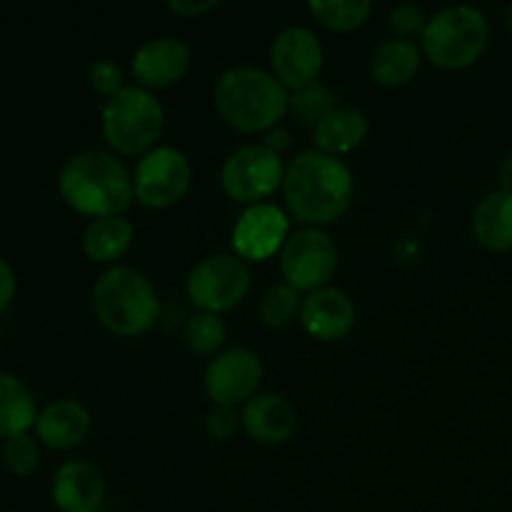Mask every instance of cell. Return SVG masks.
Wrapping results in <instances>:
<instances>
[{
	"mask_svg": "<svg viewBox=\"0 0 512 512\" xmlns=\"http://www.w3.org/2000/svg\"><path fill=\"white\" fill-rule=\"evenodd\" d=\"M280 190L293 218L305 228H323L348 213L355 180L343 160L310 148L290 160Z\"/></svg>",
	"mask_w": 512,
	"mask_h": 512,
	"instance_id": "cell-1",
	"label": "cell"
},
{
	"mask_svg": "<svg viewBox=\"0 0 512 512\" xmlns=\"http://www.w3.org/2000/svg\"><path fill=\"white\" fill-rule=\"evenodd\" d=\"M60 198L80 215L108 218L133 205V173L108 150H80L65 160L58 175Z\"/></svg>",
	"mask_w": 512,
	"mask_h": 512,
	"instance_id": "cell-2",
	"label": "cell"
},
{
	"mask_svg": "<svg viewBox=\"0 0 512 512\" xmlns=\"http://www.w3.org/2000/svg\"><path fill=\"white\" fill-rule=\"evenodd\" d=\"M215 110L240 133H265L288 113L290 90L258 65H233L215 83Z\"/></svg>",
	"mask_w": 512,
	"mask_h": 512,
	"instance_id": "cell-3",
	"label": "cell"
},
{
	"mask_svg": "<svg viewBox=\"0 0 512 512\" xmlns=\"http://www.w3.org/2000/svg\"><path fill=\"white\" fill-rule=\"evenodd\" d=\"M93 310L105 330L123 338H135L155 328L160 300L153 283L140 270L113 265L95 280Z\"/></svg>",
	"mask_w": 512,
	"mask_h": 512,
	"instance_id": "cell-4",
	"label": "cell"
},
{
	"mask_svg": "<svg viewBox=\"0 0 512 512\" xmlns=\"http://www.w3.org/2000/svg\"><path fill=\"white\" fill-rule=\"evenodd\" d=\"M103 138L123 155H145L153 150L165 128V108L153 90L125 85L105 100L100 110Z\"/></svg>",
	"mask_w": 512,
	"mask_h": 512,
	"instance_id": "cell-5",
	"label": "cell"
},
{
	"mask_svg": "<svg viewBox=\"0 0 512 512\" xmlns=\"http://www.w3.org/2000/svg\"><path fill=\"white\" fill-rule=\"evenodd\" d=\"M488 40V20L478 8L450 5L428 18L420 35V50L438 68L460 70L473 65L485 53Z\"/></svg>",
	"mask_w": 512,
	"mask_h": 512,
	"instance_id": "cell-6",
	"label": "cell"
},
{
	"mask_svg": "<svg viewBox=\"0 0 512 512\" xmlns=\"http://www.w3.org/2000/svg\"><path fill=\"white\" fill-rule=\"evenodd\" d=\"M283 178V160L263 143H250L233 150L220 168L223 193L245 208L265 203L275 190L283 188Z\"/></svg>",
	"mask_w": 512,
	"mask_h": 512,
	"instance_id": "cell-7",
	"label": "cell"
},
{
	"mask_svg": "<svg viewBox=\"0 0 512 512\" xmlns=\"http://www.w3.org/2000/svg\"><path fill=\"white\" fill-rule=\"evenodd\" d=\"M185 290L200 313L220 315L225 310H233L235 305L243 303L250 290L248 263L235 253L208 255L193 265Z\"/></svg>",
	"mask_w": 512,
	"mask_h": 512,
	"instance_id": "cell-8",
	"label": "cell"
},
{
	"mask_svg": "<svg viewBox=\"0 0 512 512\" xmlns=\"http://www.w3.org/2000/svg\"><path fill=\"white\" fill-rule=\"evenodd\" d=\"M338 245L323 228H300L288 235L280 250V273L300 293H315L333 280L338 270Z\"/></svg>",
	"mask_w": 512,
	"mask_h": 512,
	"instance_id": "cell-9",
	"label": "cell"
},
{
	"mask_svg": "<svg viewBox=\"0 0 512 512\" xmlns=\"http://www.w3.org/2000/svg\"><path fill=\"white\" fill-rule=\"evenodd\" d=\"M193 180V165L183 150L158 145L138 160L133 170L135 200L145 208L163 210L185 198Z\"/></svg>",
	"mask_w": 512,
	"mask_h": 512,
	"instance_id": "cell-10",
	"label": "cell"
},
{
	"mask_svg": "<svg viewBox=\"0 0 512 512\" xmlns=\"http://www.w3.org/2000/svg\"><path fill=\"white\" fill-rule=\"evenodd\" d=\"M263 360L250 348H228L215 355L203 373V385L213 405L238 408L258 395Z\"/></svg>",
	"mask_w": 512,
	"mask_h": 512,
	"instance_id": "cell-11",
	"label": "cell"
},
{
	"mask_svg": "<svg viewBox=\"0 0 512 512\" xmlns=\"http://www.w3.org/2000/svg\"><path fill=\"white\" fill-rule=\"evenodd\" d=\"M290 235V218L280 205L275 203H258L248 205L238 215L233 225V250L240 260H263L280 255L285 240Z\"/></svg>",
	"mask_w": 512,
	"mask_h": 512,
	"instance_id": "cell-12",
	"label": "cell"
},
{
	"mask_svg": "<svg viewBox=\"0 0 512 512\" xmlns=\"http://www.w3.org/2000/svg\"><path fill=\"white\" fill-rule=\"evenodd\" d=\"M323 68V45L303 25H288L270 43V70L288 90L315 83Z\"/></svg>",
	"mask_w": 512,
	"mask_h": 512,
	"instance_id": "cell-13",
	"label": "cell"
},
{
	"mask_svg": "<svg viewBox=\"0 0 512 512\" xmlns=\"http://www.w3.org/2000/svg\"><path fill=\"white\" fill-rule=\"evenodd\" d=\"M190 63H193V53L185 40L175 35H160V38L145 40L135 50L130 70L140 88L160 90L180 83L190 70Z\"/></svg>",
	"mask_w": 512,
	"mask_h": 512,
	"instance_id": "cell-14",
	"label": "cell"
},
{
	"mask_svg": "<svg viewBox=\"0 0 512 512\" xmlns=\"http://www.w3.org/2000/svg\"><path fill=\"white\" fill-rule=\"evenodd\" d=\"M300 325L305 333L323 343L345 338L355 325V303L345 290L325 285V288L308 293L300 310Z\"/></svg>",
	"mask_w": 512,
	"mask_h": 512,
	"instance_id": "cell-15",
	"label": "cell"
},
{
	"mask_svg": "<svg viewBox=\"0 0 512 512\" xmlns=\"http://www.w3.org/2000/svg\"><path fill=\"white\" fill-rule=\"evenodd\" d=\"M105 478L88 460H70L53 475L50 495L60 512H98L105 503Z\"/></svg>",
	"mask_w": 512,
	"mask_h": 512,
	"instance_id": "cell-16",
	"label": "cell"
},
{
	"mask_svg": "<svg viewBox=\"0 0 512 512\" xmlns=\"http://www.w3.org/2000/svg\"><path fill=\"white\" fill-rule=\"evenodd\" d=\"M243 428L255 443L260 445H283L293 438L298 428V415L293 405L275 393H258L253 400L243 405Z\"/></svg>",
	"mask_w": 512,
	"mask_h": 512,
	"instance_id": "cell-17",
	"label": "cell"
},
{
	"mask_svg": "<svg viewBox=\"0 0 512 512\" xmlns=\"http://www.w3.org/2000/svg\"><path fill=\"white\" fill-rule=\"evenodd\" d=\"M90 413L85 405L78 400H55V403L45 405L35 420V433L43 445L53 450H70L78 448L90 433Z\"/></svg>",
	"mask_w": 512,
	"mask_h": 512,
	"instance_id": "cell-18",
	"label": "cell"
},
{
	"mask_svg": "<svg viewBox=\"0 0 512 512\" xmlns=\"http://www.w3.org/2000/svg\"><path fill=\"white\" fill-rule=\"evenodd\" d=\"M473 238L493 253L512 250V190H493L485 195L470 218Z\"/></svg>",
	"mask_w": 512,
	"mask_h": 512,
	"instance_id": "cell-19",
	"label": "cell"
},
{
	"mask_svg": "<svg viewBox=\"0 0 512 512\" xmlns=\"http://www.w3.org/2000/svg\"><path fill=\"white\" fill-rule=\"evenodd\" d=\"M368 130L370 123L363 110L353 108V105H338L328 118H323L313 128L315 148L340 158V155L363 145V140L368 138Z\"/></svg>",
	"mask_w": 512,
	"mask_h": 512,
	"instance_id": "cell-20",
	"label": "cell"
},
{
	"mask_svg": "<svg viewBox=\"0 0 512 512\" xmlns=\"http://www.w3.org/2000/svg\"><path fill=\"white\" fill-rule=\"evenodd\" d=\"M423 50L415 40L388 38L375 48L370 58V75L383 88H400L418 75Z\"/></svg>",
	"mask_w": 512,
	"mask_h": 512,
	"instance_id": "cell-21",
	"label": "cell"
},
{
	"mask_svg": "<svg viewBox=\"0 0 512 512\" xmlns=\"http://www.w3.org/2000/svg\"><path fill=\"white\" fill-rule=\"evenodd\" d=\"M135 228L125 215H108V218L90 220L83 230V253L93 263L110 265L118 263L128 253L133 243Z\"/></svg>",
	"mask_w": 512,
	"mask_h": 512,
	"instance_id": "cell-22",
	"label": "cell"
},
{
	"mask_svg": "<svg viewBox=\"0 0 512 512\" xmlns=\"http://www.w3.org/2000/svg\"><path fill=\"white\" fill-rule=\"evenodd\" d=\"M35 420L38 410L30 390L15 375L0 373V438L28 433V428H35Z\"/></svg>",
	"mask_w": 512,
	"mask_h": 512,
	"instance_id": "cell-23",
	"label": "cell"
},
{
	"mask_svg": "<svg viewBox=\"0 0 512 512\" xmlns=\"http://www.w3.org/2000/svg\"><path fill=\"white\" fill-rule=\"evenodd\" d=\"M310 15L335 33H350L360 28L373 13L370 0H310Z\"/></svg>",
	"mask_w": 512,
	"mask_h": 512,
	"instance_id": "cell-24",
	"label": "cell"
},
{
	"mask_svg": "<svg viewBox=\"0 0 512 512\" xmlns=\"http://www.w3.org/2000/svg\"><path fill=\"white\" fill-rule=\"evenodd\" d=\"M338 108V98L330 90V85L315 83L305 85V88L290 90V100H288V113L293 118H298L303 125H318L320 120L328 118L333 110Z\"/></svg>",
	"mask_w": 512,
	"mask_h": 512,
	"instance_id": "cell-25",
	"label": "cell"
},
{
	"mask_svg": "<svg viewBox=\"0 0 512 512\" xmlns=\"http://www.w3.org/2000/svg\"><path fill=\"white\" fill-rule=\"evenodd\" d=\"M300 310H303L300 290H295L288 283L270 285L258 305L260 323L270 330H280L285 325H290L295 320V315H300Z\"/></svg>",
	"mask_w": 512,
	"mask_h": 512,
	"instance_id": "cell-26",
	"label": "cell"
},
{
	"mask_svg": "<svg viewBox=\"0 0 512 512\" xmlns=\"http://www.w3.org/2000/svg\"><path fill=\"white\" fill-rule=\"evenodd\" d=\"M228 338L223 318L213 313H195L185 323V343L200 358H215Z\"/></svg>",
	"mask_w": 512,
	"mask_h": 512,
	"instance_id": "cell-27",
	"label": "cell"
},
{
	"mask_svg": "<svg viewBox=\"0 0 512 512\" xmlns=\"http://www.w3.org/2000/svg\"><path fill=\"white\" fill-rule=\"evenodd\" d=\"M3 460L15 475L25 478V475L35 473L40 465V448L28 433L13 435V438L5 440L3 445Z\"/></svg>",
	"mask_w": 512,
	"mask_h": 512,
	"instance_id": "cell-28",
	"label": "cell"
},
{
	"mask_svg": "<svg viewBox=\"0 0 512 512\" xmlns=\"http://www.w3.org/2000/svg\"><path fill=\"white\" fill-rule=\"evenodd\" d=\"M88 80L90 88H93L95 93L105 95V98H113L115 93H120V90L125 88L123 68L110 58L95 60L88 70Z\"/></svg>",
	"mask_w": 512,
	"mask_h": 512,
	"instance_id": "cell-29",
	"label": "cell"
},
{
	"mask_svg": "<svg viewBox=\"0 0 512 512\" xmlns=\"http://www.w3.org/2000/svg\"><path fill=\"white\" fill-rule=\"evenodd\" d=\"M428 25V15L415 3H398L390 8V28L398 33V38L413 40L415 35H423Z\"/></svg>",
	"mask_w": 512,
	"mask_h": 512,
	"instance_id": "cell-30",
	"label": "cell"
},
{
	"mask_svg": "<svg viewBox=\"0 0 512 512\" xmlns=\"http://www.w3.org/2000/svg\"><path fill=\"white\" fill-rule=\"evenodd\" d=\"M208 435L213 440H230L238 430V425H243L240 420L238 408H228V405H213V410L208 413Z\"/></svg>",
	"mask_w": 512,
	"mask_h": 512,
	"instance_id": "cell-31",
	"label": "cell"
},
{
	"mask_svg": "<svg viewBox=\"0 0 512 512\" xmlns=\"http://www.w3.org/2000/svg\"><path fill=\"white\" fill-rule=\"evenodd\" d=\"M168 8L185 18H193V15H203L218 8V0H168Z\"/></svg>",
	"mask_w": 512,
	"mask_h": 512,
	"instance_id": "cell-32",
	"label": "cell"
},
{
	"mask_svg": "<svg viewBox=\"0 0 512 512\" xmlns=\"http://www.w3.org/2000/svg\"><path fill=\"white\" fill-rule=\"evenodd\" d=\"M15 295V273L8 265V260L0 258V313L10 305Z\"/></svg>",
	"mask_w": 512,
	"mask_h": 512,
	"instance_id": "cell-33",
	"label": "cell"
},
{
	"mask_svg": "<svg viewBox=\"0 0 512 512\" xmlns=\"http://www.w3.org/2000/svg\"><path fill=\"white\" fill-rule=\"evenodd\" d=\"M263 145H265V148L273 150V153L280 155L290 145V130L285 128V125H275V128L265 130Z\"/></svg>",
	"mask_w": 512,
	"mask_h": 512,
	"instance_id": "cell-34",
	"label": "cell"
},
{
	"mask_svg": "<svg viewBox=\"0 0 512 512\" xmlns=\"http://www.w3.org/2000/svg\"><path fill=\"white\" fill-rule=\"evenodd\" d=\"M498 180H500V188L503 190H512V155L500 163L498 168Z\"/></svg>",
	"mask_w": 512,
	"mask_h": 512,
	"instance_id": "cell-35",
	"label": "cell"
},
{
	"mask_svg": "<svg viewBox=\"0 0 512 512\" xmlns=\"http://www.w3.org/2000/svg\"><path fill=\"white\" fill-rule=\"evenodd\" d=\"M508 28H510V33H512V3H510V8H508Z\"/></svg>",
	"mask_w": 512,
	"mask_h": 512,
	"instance_id": "cell-36",
	"label": "cell"
}]
</instances>
